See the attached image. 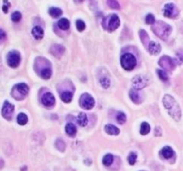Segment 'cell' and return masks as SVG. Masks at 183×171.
<instances>
[{"label":"cell","mask_w":183,"mask_h":171,"mask_svg":"<svg viewBox=\"0 0 183 171\" xmlns=\"http://www.w3.org/2000/svg\"><path fill=\"white\" fill-rule=\"evenodd\" d=\"M128 161H129L130 165L133 166L134 164L136 163V161H137V154L134 153V152L130 153V155L128 157Z\"/></svg>","instance_id":"34"},{"label":"cell","mask_w":183,"mask_h":171,"mask_svg":"<svg viewBox=\"0 0 183 171\" xmlns=\"http://www.w3.org/2000/svg\"><path fill=\"white\" fill-rule=\"evenodd\" d=\"M108 7L112 9H120V5L117 0H107Z\"/></svg>","instance_id":"30"},{"label":"cell","mask_w":183,"mask_h":171,"mask_svg":"<svg viewBox=\"0 0 183 171\" xmlns=\"http://www.w3.org/2000/svg\"><path fill=\"white\" fill-rule=\"evenodd\" d=\"M21 62V55L18 51H11L7 55V64L9 66L15 68Z\"/></svg>","instance_id":"10"},{"label":"cell","mask_w":183,"mask_h":171,"mask_svg":"<svg viewBox=\"0 0 183 171\" xmlns=\"http://www.w3.org/2000/svg\"><path fill=\"white\" fill-rule=\"evenodd\" d=\"M104 28L109 31H115L120 26V19L117 15H110L103 22Z\"/></svg>","instance_id":"6"},{"label":"cell","mask_w":183,"mask_h":171,"mask_svg":"<svg viewBox=\"0 0 183 171\" xmlns=\"http://www.w3.org/2000/svg\"><path fill=\"white\" fill-rule=\"evenodd\" d=\"M10 7V4L7 5V6H6V5H4V6H3V10H4V12H5V13H7L8 7Z\"/></svg>","instance_id":"40"},{"label":"cell","mask_w":183,"mask_h":171,"mask_svg":"<svg viewBox=\"0 0 183 171\" xmlns=\"http://www.w3.org/2000/svg\"><path fill=\"white\" fill-rule=\"evenodd\" d=\"M28 92L29 87L25 83H18L12 89V96L17 101L23 100L28 95Z\"/></svg>","instance_id":"4"},{"label":"cell","mask_w":183,"mask_h":171,"mask_svg":"<svg viewBox=\"0 0 183 171\" xmlns=\"http://www.w3.org/2000/svg\"><path fill=\"white\" fill-rule=\"evenodd\" d=\"M65 132L68 134L69 136L74 137L77 133V128L76 126L72 123H68L65 126Z\"/></svg>","instance_id":"20"},{"label":"cell","mask_w":183,"mask_h":171,"mask_svg":"<svg viewBox=\"0 0 183 171\" xmlns=\"http://www.w3.org/2000/svg\"><path fill=\"white\" fill-rule=\"evenodd\" d=\"M80 105H81V107L82 109L89 110V109H91L95 106V101H94L93 97L90 94L84 93L81 96Z\"/></svg>","instance_id":"8"},{"label":"cell","mask_w":183,"mask_h":171,"mask_svg":"<svg viewBox=\"0 0 183 171\" xmlns=\"http://www.w3.org/2000/svg\"><path fill=\"white\" fill-rule=\"evenodd\" d=\"M146 23L147 24H154L155 23V16H153L152 14H149L146 16Z\"/></svg>","instance_id":"38"},{"label":"cell","mask_w":183,"mask_h":171,"mask_svg":"<svg viewBox=\"0 0 183 171\" xmlns=\"http://www.w3.org/2000/svg\"><path fill=\"white\" fill-rule=\"evenodd\" d=\"M147 49L152 55H157L161 52V46L155 41H150L147 45Z\"/></svg>","instance_id":"15"},{"label":"cell","mask_w":183,"mask_h":171,"mask_svg":"<svg viewBox=\"0 0 183 171\" xmlns=\"http://www.w3.org/2000/svg\"><path fill=\"white\" fill-rule=\"evenodd\" d=\"M84 0H74V2L76 3V4H81V3H82Z\"/></svg>","instance_id":"41"},{"label":"cell","mask_w":183,"mask_h":171,"mask_svg":"<svg viewBox=\"0 0 183 171\" xmlns=\"http://www.w3.org/2000/svg\"><path fill=\"white\" fill-rule=\"evenodd\" d=\"M60 97H61V100L63 102L65 103H69L71 102L72 99V96H73V92L72 91H61L60 92Z\"/></svg>","instance_id":"16"},{"label":"cell","mask_w":183,"mask_h":171,"mask_svg":"<svg viewBox=\"0 0 183 171\" xmlns=\"http://www.w3.org/2000/svg\"><path fill=\"white\" fill-rule=\"evenodd\" d=\"M160 154L162 157H163L164 159H167L168 160V159H171L172 157H173V155H174V151H173V150L171 147L165 146V147H163L161 150Z\"/></svg>","instance_id":"17"},{"label":"cell","mask_w":183,"mask_h":171,"mask_svg":"<svg viewBox=\"0 0 183 171\" xmlns=\"http://www.w3.org/2000/svg\"><path fill=\"white\" fill-rule=\"evenodd\" d=\"M114 161V156L112 154H107L103 159V164L107 167H109Z\"/></svg>","instance_id":"28"},{"label":"cell","mask_w":183,"mask_h":171,"mask_svg":"<svg viewBox=\"0 0 183 171\" xmlns=\"http://www.w3.org/2000/svg\"><path fill=\"white\" fill-rule=\"evenodd\" d=\"M150 132V125L146 122H143L140 125V133L142 135H146Z\"/></svg>","instance_id":"27"},{"label":"cell","mask_w":183,"mask_h":171,"mask_svg":"<svg viewBox=\"0 0 183 171\" xmlns=\"http://www.w3.org/2000/svg\"><path fill=\"white\" fill-rule=\"evenodd\" d=\"M31 33L33 35V37L36 39H41L44 36V31L41 27L39 26H35L32 31H31Z\"/></svg>","instance_id":"18"},{"label":"cell","mask_w":183,"mask_h":171,"mask_svg":"<svg viewBox=\"0 0 183 171\" xmlns=\"http://www.w3.org/2000/svg\"><path fill=\"white\" fill-rule=\"evenodd\" d=\"M48 12H49V15L54 17V18H56V17H59V16L62 15V10L60 8H57V7H51L49 8V10H48Z\"/></svg>","instance_id":"25"},{"label":"cell","mask_w":183,"mask_h":171,"mask_svg":"<svg viewBox=\"0 0 183 171\" xmlns=\"http://www.w3.org/2000/svg\"><path fill=\"white\" fill-rule=\"evenodd\" d=\"M105 130L110 135H118L120 133V130L114 124H107L105 127Z\"/></svg>","instance_id":"21"},{"label":"cell","mask_w":183,"mask_h":171,"mask_svg":"<svg viewBox=\"0 0 183 171\" xmlns=\"http://www.w3.org/2000/svg\"><path fill=\"white\" fill-rule=\"evenodd\" d=\"M7 39V34L6 32L3 31L2 29H0V43H2L3 41H5V39Z\"/></svg>","instance_id":"39"},{"label":"cell","mask_w":183,"mask_h":171,"mask_svg":"<svg viewBox=\"0 0 183 171\" xmlns=\"http://www.w3.org/2000/svg\"><path fill=\"white\" fill-rule=\"evenodd\" d=\"M152 31L160 39L166 40L172 32V28L169 24H165L162 21H157L153 24Z\"/></svg>","instance_id":"3"},{"label":"cell","mask_w":183,"mask_h":171,"mask_svg":"<svg viewBox=\"0 0 183 171\" xmlns=\"http://www.w3.org/2000/svg\"><path fill=\"white\" fill-rule=\"evenodd\" d=\"M57 25H58V27H59L61 30L67 31L69 28H70V22L68 21V19H66V18H62V19H60V20L58 21Z\"/></svg>","instance_id":"23"},{"label":"cell","mask_w":183,"mask_h":171,"mask_svg":"<svg viewBox=\"0 0 183 171\" xmlns=\"http://www.w3.org/2000/svg\"><path fill=\"white\" fill-rule=\"evenodd\" d=\"M41 102H42V104L45 107L51 108L55 104V99H54V95L51 92H46V93H45L42 96Z\"/></svg>","instance_id":"13"},{"label":"cell","mask_w":183,"mask_h":171,"mask_svg":"<svg viewBox=\"0 0 183 171\" xmlns=\"http://www.w3.org/2000/svg\"><path fill=\"white\" fill-rule=\"evenodd\" d=\"M179 14V10L174 4L172 3H169L166 4L163 7V15L168 18H174L178 16Z\"/></svg>","instance_id":"11"},{"label":"cell","mask_w":183,"mask_h":171,"mask_svg":"<svg viewBox=\"0 0 183 171\" xmlns=\"http://www.w3.org/2000/svg\"><path fill=\"white\" fill-rule=\"evenodd\" d=\"M99 82L100 84L102 85L103 88H105V89L109 88V86H110V79L108 77H107V76H102L99 79Z\"/></svg>","instance_id":"29"},{"label":"cell","mask_w":183,"mask_h":171,"mask_svg":"<svg viewBox=\"0 0 183 171\" xmlns=\"http://www.w3.org/2000/svg\"><path fill=\"white\" fill-rule=\"evenodd\" d=\"M157 72V74H158V76L160 78L162 81H163V82H166L168 80V75L167 74L165 73V71L163 70H156Z\"/></svg>","instance_id":"36"},{"label":"cell","mask_w":183,"mask_h":171,"mask_svg":"<svg viewBox=\"0 0 183 171\" xmlns=\"http://www.w3.org/2000/svg\"><path fill=\"white\" fill-rule=\"evenodd\" d=\"M139 36H140V39L143 42V44L145 45L146 47H147V45L150 42L149 41V37H148L147 33L144 30H141V31H139Z\"/></svg>","instance_id":"24"},{"label":"cell","mask_w":183,"mask_h":171,"mask_svg":"<svg viewBox=\"0 0 183 171\" xmlns=\"http://www.w3.org/2000/svg\"><path fill=\"white\" fill-rule=\"evenodd\" d=\"M116 119L119 124H124L126 122V115L123 112H119L116 117Z\"/></svg>","instance_id":"32"},{"label":"cell","mask_w":183,"mask_h":171,"mask_svg":"<svg viewBox=\"0 0 183 171\" xmlns=\"http://www.w3.org/2000/svg\"><path fill=\"white\" fill-rule=\"evenodd\" d=\"M158 64L162 68L167 71H172L176 66L175 61L168 56H163V57H161Z\"/></svg>","instance_id":"9"},{"label":"cell","mask_w":183,"mask_h":171,"mask_svg":"<svg viewBox=\"0 0 183 171\" xmlns=\"http://www.w3.org/2000/svg\"><path fill=\"white\" fill-rule=\"evenodd\" d=\"M77 123L80 124L81 126H86L87 124H88V117L87 115L83 113V112H81L79 114V116L77 117Z\"/></svg>","instance_id":"22"},{"label":"cell","mask_w":183,"mask_h":171,"mask_svg":"<svg viewBox=\"0 0 183 171\" xmlns=\"http://www.w3.org/2000/svg\"><path fill=\"white\" fill-rule=\"evenodd\" d=\"M50 52L56 57H61L63 54L64 53V47L59 44H54L50 48Z\"/></svg>","instance_id":"14"},{"label":"cell","mask_w":183,"mask_h":171,"mask_svg":"<svg viewBox=\"0 0 183 171\" xmlns=\"http://www.w3.org/2000/svg\"><path fill=\"white\" fill-rule=\"evenodd\" d=\"M17 122L18 124H21V125H24V124H27L28 122V117L26 116V114L24 113H20L17 117Z\"/></svg>","instance_id":"26"},{"label":"cell","mask_w":183,"mask_h":171,"mask_svg":"<svg viewBox=\"0 0 183 171\" xmlns=\"http://www.w3.org/2000/svg\"><path fill=\"white\" fill-rule=\"evenodd\" d=\"M14 110H15L14 105L11 104L8 101H6L4 103V106H3V109H2V116L7 120H11L12 117H13Z\"/></svg>","instance_id":"12"},{"label":"cell","mask_w":183,"mask_h":171,"mask_svg":"<svg viewBox=\"0 0 183 171\" xmlns=\"http://www.w3.org/2000/svg\"><path fill=\"white\" fill-rule=\"evenodd\" d=\"M34 68L40 77L47 80L52 75V68L50 62L44 57H37L35 60Z\"/></svg>","instance_id":"2"},{"label":"cell","mask_w":183,"mask_h":171,"mask_svg":"<svg viewBox=\"0 0 183 171\" xmlns=\"http://www.w3.org/2000/svg\"><path fill=\"white\" fill-rule=\"evenodd\" d=\"M176 61L180 65L183 64V48H181L177 53H176Z\"/></svg>","instance_id":"33"},{"label":"cell","mask_w":183,"mask_h":171,"mask_svg":"<svg viewBox=\"0 0 183 171\" xmlns=\"http://www.w3.org/2000/svg\"><path fill=\"white\" fill-rule=\"evenodd\" d=\"M130 98L134 103H137V104L140 103L142 101L140 95L137 92V90H135V89H132L130 91Z\"/></svg>","instance_id":"19"},{"label":"cell","mask_w":183,"mask_h":171,"mask_svg":"<svg viewBox=\"0 0 183 171\" xmlns=\"http://www.w3.org/2000/svg\"><path fill=\"white\" fill-rule=\"evenodd\" d=\"M121 65L123 67V69L127 71H131L135 68V66L137 65V60L132 54L126 53V54L122 55V57H121Z\"/></svg>","instance_id":"5"},{"label":"cell","mask_w":183,"mask_h":171,"mask_svg":"<svg viewBox=\"0 0 183 171\" xmlns=\"http://www.w3.org/2000/svg\"><path fill=\"white\" fill-rule=\"evenodd\" d=\"M148 83H149L148 78L145 76V75H142V74L136 75L135 77L132 79V85L134 87V89L137 90V91L146 87L148 85Z\"/></svg>","instance_id":"7"},{"label":"cell","mask_w":183,"mask_h":171,"mask_svg":"<svg viewBox=\"0 0 183 171\" xmlns=\"http://www.w3.org/2000/svg\"><path fill=\"white\" fill-rule=\"evenodd\" d=\"M21 19H22V14L20 12L16 11V12H14L12 14V20H13V22L18 23Z\"/></svg>","instance_id":"35"},{"label":"cell","mask_w":183,"mask_h":171,"mask_svg":"<svg viewBox=\"0 0 183 171\" xmlns=\"http://www.w3.org/2000/svg\"><path fill=\"white\" fill-rule=\"evenodd\" d=\"M163 103L164 108L167 109L168 113L171 117H172L176 121H179L181 117V110L180 109L179 104L174 100V98L171 95H164Z\"/></svg>","instance_id":"1"},{"label":"cell","mask_w":183,"mask_h":171,"mask_svg":"<svg viewBox=\"0 0 183 171\" xmlns=\"http://www.w3.org/2000/svg\"><path fill=\"white\" fill-rule=\"evenodd\" d=\"M55 147L57 148L60 151H64L66 145H65V142L62 139H58L55 142Z\"/></svg>","instance_id":"31"},{"label":"cell","mask_w":183,"mask_h":171,"mask_svg":"<svg viewBox=\"0 0 183 171\" xmlns=\"http://www.w3.org/2000/svg\"><path fill=\"white\" fill-rule=\"evenodd\" d=\"M76 28L79 31H84L85 28H86V24H85V23H84L83 21H81V20H77Z\"/></svg>","instance_id":"37"}]
</instances>
